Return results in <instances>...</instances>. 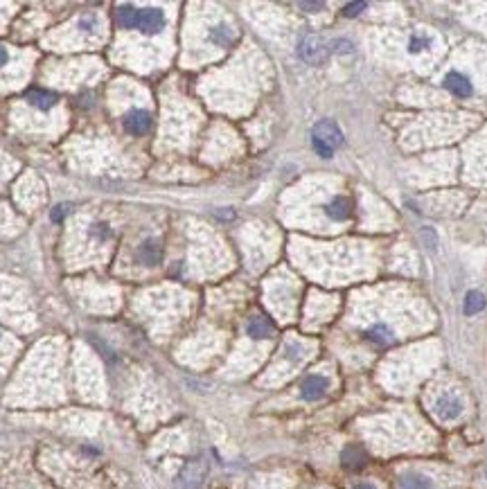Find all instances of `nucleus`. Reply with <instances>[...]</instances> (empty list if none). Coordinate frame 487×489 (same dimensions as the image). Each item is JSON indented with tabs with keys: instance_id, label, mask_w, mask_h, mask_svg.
Here are the masks:
<instances>
[{
	"instance_id": "39448f33",
	"label": "nucleus",
	"mask_w": 487,
	"mask_h": 489,
	"mask_svg": "<svg viewBox=\"0 0 487 489\" xmlns=\"http://www.w3.org/2000/svg\"><path fill=\"white\" fill-rule=\"evenodd\" d=\"M162 27H165V14L160 9H140L136 29L145 34H158Z\"/></svg>"
},
{
	"instance_id": "6ab92c4d",
	"label": "nucleus",
	"mask_w": 487,
	"mask_h": 489,
	"mask_svg": "<svg viewBox=\"0 0 487 489\" xmlns=\"http://www.w3.org/2000/svg\"><path fill=\"white\" fill-rule=\"evenodd\" d=\"M90 235L97 237L99 241H106L111 237V228L106 226V223H95V226L90 228Z\"/></svg>"
},
{
	"instance_id": "0eeeda50",
	"label": "nucleus",
	"mask_w": 487,
	"mask_h": 489,
	"mask_svg": "<svg viewBox=\"0 0 487 489\" xmlns=\"http://www.w3.org/2000/svg\"><path fill=\"white\" fill-rule=\"evenodd\" d=\"M435 413H438L442 420H456L463 413V402L456 395H440L438 402H435Z\"/></svg>"
},
{
	"instance_id": "dca6fc26",
	"label": "nucleus",
	"mask_w": 487,
	"mask_h": 489,
	"mask_svg": "<svg viewBox=\"0 0 487 489\" xmlns=\"http://www.w3.org/2000/svg\"><path fill=\"white\" fill-rule=\"evenodd\" d=\"M365 339L372 341L374 345H388L393 341V332L386 325H374V327L365 332Z\"/></svg>"
},
{
	"instance_id": "412c9836",
	"label": "nucleus",
	"mask_w": 487,
	"mask_h": 489,
	"mask_svg": "<svg viewBox=\"0 0 487 489\" xmlns=\"http://www.w3.org/2000/svg\"><path fill=\"white\" fill-rule=\"evenodd\" d=\"M298 7L304 9V12H316V9H323L325 5L323 3H300Z\"/></svg>"
},
{
	"instance_id": "2eb2a0df",
	"label": "nucleus",
	"mask_w": 487,
	"mask_h": 489,
	"mask_svg": "<svg viewBox=\"0 0 487 489\" xmlns=\"http://www.w3.org/2000/svg\"><path fill=\"white\" fill-rule=\"evenodd\" d=\"M343 465L348 467V469H359V467H363L365 465L363 449H359V446H348V449L343 451Z\"/></svg>"
},
{
	"instance_id": "4468645a",
	"label": "nucleus",
	"mask_w": 487,
	"mask_h": 489,
	"mask_svg": "<svg viewBox=\"0 0 487 489\" xmlns=\"http://www.w3.org/2000/svg\"><path fill=\"white\" fill-rule=\"evenodd\" d=\"M138 257H140L142 264H149V267H154V264L160 262V243L158 241H145L140 246Z\"/></svg>"
},
{
	"instance_id": "f257e3e1",
	"label": "nucleus",
	"mask_w": 487,
	"mask_h": 489,
	"mask_svg": "<svg viewBox=\"0 0 487 489\" xmlns=\"http://www.w3.org/2000/svg\"><path fill=\"white\" fill-rule=\"evenodd\" d=\"M311 142H313V149H316L323 158H330L334 154V149L343 142V134L332 120H323L313 127Z\"/></svg>"
},
{
	"instance_id": "423d86ee",
	"label": "nucleus",
	"mask_w": 487,
	"mask_h": 489,
	"mask_svg": "<svg viewBox=\"0 0 487 489\" xmlns=\"http://www.w3.org/2000/svg\"><path fill=\"white\" fill-rule=\"evenodd\" d=\"M125 129L134 136H142L151 129V115L142 108H134L125 118Z\"/></svg>"
},
{
	"instance_id": "f03ea898",
	"label": "nucleus",
	"mask_w": 487,
	"mask_h": 489,
	"mask_svg": "<svg viewBox=\"0 0 487 489\" xmlns=\"http://www.w3.org/2000/svg\"><path fill=\"white\" fill-rule=\"evenodd\" d=\"M206 476H208V462L203 460V458L192 460L185 469H183V474L178 476L174 489H199L203 485V481H206Z\"/></svg>"
},
{
	"instance_id": "b1692460",
	"label": "nucleus",
	"mask_w": 487,
	"mask_h": 489,
	"mask_svg": "<svg viewBox=\"0 0 487 489\" xmlns=\"http://www.w3.org/2000/svg\"><path fill=\"white\" fill-rule=\"evenodd\" d=\"M7 59H9V55H7V50L0 45V66H5L7 64Z\"/></svg>"
},
{
	"instance_id": "6e6552de",
	"label": "nucleus",
	"mask_w": 487,
	"mask_h": 489,
	"mask_svg": "<svg viewBox=\"0 0 487 489\" xmlns=\"http://www.w3.org/2000/svg\"><path fill=\"white\" fill-rule=\"evenodd\" d=\"M246 334L253 341H267L273 336V323L264 316H253L246 323Z\"/></svg>"
},
{
	"instance_id": "9b49d317",
	"label": "nucleus",
	"mask_w": 487,
	"mask_h": 489,
	"mask_svg": "<svg viewBox=\"0 0 487 489\" xmlns=\"http://www.w3.org/2000/svg\"><path fill=\"white\" fill-rule=\"evenodd\" d=\"M27 101L32 106L41 108V111H48V108H52L57 104V95L50 93V90L34 88V90H29V93H27Z\"/></svg>"
},
{
	"instance_id": "5701e85b",
	"label": "nucleus",
	"mask_w": 487,
	"mask_h": 489,
	"mask_svg": "<svg viewBox=\"0 0 487 489\" xmlns=\"http://www.w3.org/2000/svg\"><path fill=\"white\" fill-rule=\"evenodd\" d=\"M426 45V41H422V38H413L411 41V52H418V50H422Z\"/></svg>"
},
{
	"instance_id": "1a4fd4ad",
	"label": "nucleus",
	"mask_w": 487,
	"mask_h": 489,
	"mask_svg": "<svg viewBox=\"0 0 487 489\" xmlns=\"http://www.w3.org/2000/svg\"><path fill=\"white\" fill-rule=\"evenodd\" d=\"M400 489H433V483L429 476L418 472H406L400 478Z\"/></svg>"
},
{
	"instance_id": "a878e982",
	"label": "nucleus",
	"mask_w": 487,
	"mask_h": 489,
	"mask_svg": "<svg viewBox=\"0 0 487 489\" xmlns=\"http://www.w3.org/2000/svg\"><path fill=\"white\" fill-rule=\"evenodd\" d=\"M0 343H3V334H0Z\"/></svg>"
},
{
	"instance_id": "20e7f679",
	"label": "nucleus",
	"mask_w": 487,
	"mask_h": 489,
	"mask_svg": "<svg viewBox=\"0 0 487 489\" xmlns=\"http://www.w3.org/2000/svg\"><path fill=\"white\" fill-rule=\"evenodd\" d=\"M330 383H327V376L323 374H309L304 376L302 383H300V397L304 402H318L327 392Z\"/></svg>"
},
{
	"instance_id": "4be33fe9",
	"label": "nucleus",
	"mask_w": 487,
	"mask_h": 489,
	"mask_svg": "<svg viewBox=\"0 0 487 489\" xmlns=\"http://www.w3.org/2000/svg\"><path fill=\"white\" fill-rule=\"evenodd\" d=\"M334 45H337L339 52H352V45L348 43V41H337Z\"/></svg>"
},
{
	"instance_id": "f3484780",
	"label": "nucleus",
	"mask_w": 487,
	"mask_h": 489,
	"mask_svg": "<svg viewBox=\"0 0 487 489\" xmlns=\"http://www.w3.org/2000/svg\"><path fill=\"white\" fill-rule=\"evenodd\" d=\"M483 307H485L483 293H479V291H470V293H467V298H465V313L467 316L483 311Z\"/></svg>"
},
{
	"instance_id": "393cba45",
	"label": "nucleus",
	"mask_w": 487,
	"mask_h": 489,
	"mask_svg": "<svg viewBox=\"0 0 487 489\" xmlns=\"http://www.w3.org/2000/svg\"><path fill=\"white\" fill-rule=\"evenodd\" d=\"M352 489H377V487L370 485V483H359L357 487H352Z\"/></svg>"
},
{
	"instance_id": "aec40b11",
	"label": "nucleus",
	"mask_w": 487,
	"mask_h": 489,
	"mask_svg": "<svg viewBox=\"0 0 487 489\" xmlns=\"http://www.w3.org/2000/svg\"><path fill=\"white\" fill-rule=\"evenodd\" d=\"M365 9V3H352V5H345V9H343V14L345 16H357V14H361Z\"/></svg>"
},
{
	"instance_id": "f8f14e48",
	"label": "nucleus",
	"mask_w": 487,
	"mask_h": 489,
	"mask_svg": "<svg viewBox=\"0 0 487 489\" xmlns=\"http://www.w3.org/2000/svg\"><path fill=\"white\" fill-rule=\"evenodd\" d=\"M325 212H327V217L334 221H345L352 215V203L348 199H334L330 206L325 208Z\"/></svg>"
},
{
	"instance_id": "9d476101",
	"label": "nucleus",
	"mask_w": 487,
	"mask_h": 489,
	"mask_svg": "<svg viewBox=\"0 0 487 489\" xmlns=\"http://www.w3.org/2000/svg\"><path fill=\"white\" fill-rule=\"evenodd\" d=\"M444 86L449 88L453 95H458V97L472 95V84H470V79L463 77L460 73H449V75H446Z\"/></svg>"
},
{
	"instance_id": "7ed1b4c3",
	"label": "nucleus",
	"mask_w": 487,
	"mask_h": 489,
	"mask_svg": "<svg viewBox=\"0 0 487 489\" xmlns=\"http://www.w3.org/2000/svg\"><path fill=\"white\" fill-rule=\"evenodd\" d=\"M300 57L307 61V64H320V61H325V57L330 55V48L327 43L316 36V34H309V36H304L300 41Z\"/></svg>"
},
{
	"instance_id": "a211bd4d",
	"label": "nucleus",
	"mask_w": 487,
	"mask_h": 489,
	"mask_svg": "<svg viewBox=\"0 0 487 489\" xmlns=\"http://www.w3.org/2000/svg\"><path fill=\"white\" fill-rule=\"evenodd\" d=\"M210 38L215 41V43H219V45H228L230 41H232V32H230V29H228L226 25H219V27L212 29Z\"/></svg>"
},
{
	"instance_id": "ddd939ff",
	"label": "nucleus",
	"mask_w": 487,
	"mask_h": 489,
	"mask_svg": "<svg viewBox=\"0 0 487 489\" xmlns=\"http://www.w3.org/2000/svg\"><path fill=\"white\" fill-rule=\"evenodd\" d=\"M138 14H140V9H138V7H134V5H122V7H118L115 18H118L120 27H125V29H134V27L138 25Z\"/></svg>"
}]
</instances>
